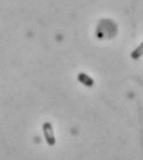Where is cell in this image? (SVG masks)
<instances>
[{"instance_id":"1","label":"cell","mask_w":143,"mask_h":160,"mask_svg":"<svg viewBox=\"0 0 143 160\" xmlns=\"http://www.w3.org/2000/svg\"><path fill=\"white\" fill-rule=\"evenodd\" d=\"M42 131H43V134H44V138L47 140L48 145L53 147L56 144V138H54V134H53V129H52V124L49 122H46L42 127Z\"/></svg>"},{"instance_id":"3","label":"cell","mask_w":143,"mask_h":160,"mask_svg":"<svg viewBox=\"0 0 143 160\" xmlns=\"http://www.w3.org/2000/svg\"><path fill=\"white\" fill-rule=\"evenodd\" d=\"M141 54H142V44H141V46H140V47L137 48V51H136V52H135V53L132 54V57H133V58H137L138 56L141 57Z\"/></svg>"},{"instance_id":"2","label":"cell","mask_w":143,"mask_h":160,"mask_svg":"<svg viewBox=\"0 0 143 160\" xmlns=\"http://www.w3.org/2000/svg\"><path fill=\"white\" fill-rule=\"evenodd\" d=\"M78 80H79L80 82H83L84 85H86V86H93V85H94L93 79H91V78H89L86 74H83V73L78 75Z\"/></svg>"}]
</instances>
